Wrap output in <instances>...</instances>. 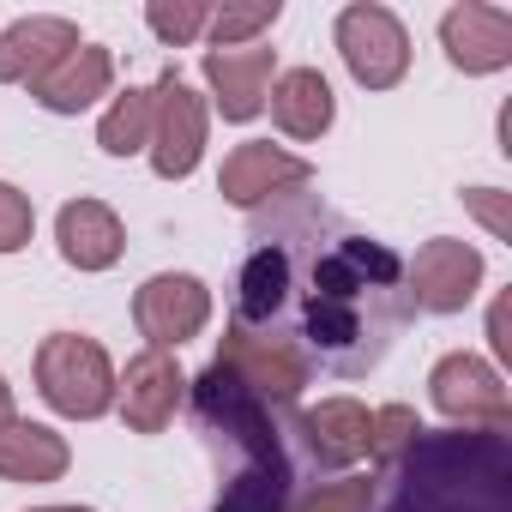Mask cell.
<instances>
[{"instance_id":"obj_5","label":"cell","mask_w":512,"mask_h":512,"mask_svg":"<svg viewBox=\"0 0 512 512\" xmlns=\"http://www.w3.org/2000/svg\"><path fill=\"white\" fill-rule=\"evenodd\" d=\"M338 55H344L356 85L392 91L404 79V67H410V37H404V25L386 7H368V0H362V7L338 13Z\"/></svg>"},{"instance_id":"obj_10","label":"cell","mask_w":512,"mask_h":512,"mask_svg":"<svg viewBox=\"0 0 512 512\" xmlns=\"http://www.w3.org/2000/svg\"><path fill=\"white\" fill-rule=\"evenodd\" d=\"M440 43H446V61L458 73H470V79L500 73V67H512V13L464 0V7H452L440 19Z\"/></svg>"},{"instance_id":"obj_12","label":"cell","mask_w":512,"mask_h":512,"mask_svg":"<svg viewBox=\"0 0 512 512\" xmlns=\"http://www.w3.org/2000/svg\"><path fill=\"white\" fill-rule=\"evenodd\" d=\"M272 73H278V49L247 43V49H211L205 55V85L223 109V121H253L272 97Z\"/></svg>"},{"instance_id":"obj_27","label":"cell","mask_w":512,"mask_h":512,"mask_svg":"<svg viewBox=\"0 0 512 512\" xmlns=\"http://www.w3.org/2000/svg\"><path fill=\"white\" fill-rule=\"evenodd\" d=\"M464 205L488 223V235L512 241V205H506V193H500V187H470V193H464Z\"/></svg>"},{"instance_id":"obj_21","label":"cell","mask_w":512,"mask_h":512,"mask_svg":"<svg viewBox=\"0 0 512 512\" xmlns=\"http://www.w3.org/2000/svg\"><path fill=\"white\" fill-rule=\"evenodd\" d=\"M284 500H290V464H247L223 488L217 512H284Z\"/></svg>"},{"instance_id":"obj_26","label":"cell","mask_w":512,"mask_h":512,"mask_svg":"<svg viewBox=\"0 0 512 512\" xmlns=\"http://www.w3.org/2000/svg\"><path fill=\"white\" fill-rule=\"evenodd\" d=\"M31 229H37L31 199H25L13 181H0V253H19V247L31 241Z\"/></svg>"},{"instance_id":"obj_18","label":"cell","mask_w":512,"mask_h":512,"mask_svg":"<svg viewBox=\"0 0 512 512\" xmlns=\"http://www.w3.org/2000/svg\"><path fill=\"white\" fill-rule=\"evenodd\" d=\"M338 103H332V85L320 67H290L278 85H272V121L290 133V139H320L332 127Z\"/></svg>"},{"instance_id":"obj_20","label":"cell","mask_w":512,"mask_h":512,"mask_svg":"<svg viewBox=\"0 0 512 512\" xmlns=\"http://www.w3.org/2000/svg\"><path fill=\"white\" fill-rule=\"evenodd\" d=\"M97 145L109 151V157H133V151H145L151 145V91H121L115 103H109V115H103V127H97Z\"/></svg>"},{"instance_id":"obj_1","label":"cell","mask_w":512,"mask_h":512,"mask_svg":"<svg viewBox=\"0 0 512 512\" xmlns=\"http://www.w3.org/2000/svg\"><path fill=\"white\" fill-rule=\"evenodd\" d=\"M410 308L416 302L404 284V260L386 241L332 235L326 247H314L308 296H302V338L332 368L344 374L374 368L386 344L398 338V326L410 320Z\"/></svg>"},{"instance_id":"obj_24","label":"cell","mask_w":512,"mask_h":512,"mask_svg":"<svg viewBox=\"0 0 512 512\" xmlns=\"http://www.w3.org/2000/svg\"><path fill=\"white\" fill-rule=\"evenodd\" d=\"M205 19H211V7H199V0H175V7H169V0H151V7H145V25L163 43H175V49L205 37Z\"/></svg>"},{"instance_id":"obj_3","label":"cell","mask_w":512,"mask_h":512,"mask_svg":"<svg viewBox=\"0 0 512 512\" xmlns=\"http://www.w3.org/2000/svg\"><path fill=\"white\" fill-rule=\"evenodd\" d=\"M217 362L253 392V398H278V404H290L302 386H308V374H314V362H308V350L296 344V338H278V332H247V326H229L223 332V350H217Z\"/></svg>"},{"instance_id":"obj_13","label":"cell","mask_w":512,"mask_h":512,"mask_svg":"<svg viewBox=\"0 0 512 512\" xmlns=\"http://www.w3.org/2000/svg\"><path fill=\"white\" fill-rule=\"evenodd\" d=\"M109 85H115V55L97 49V43H79V49H67V55L31 85V97H37L49 115H79V109H91L97 97H109Z\"/></svg>"},{"instance_id":"obj_19","label":"cell","mask_w":512,"mask_h":512,"mask_svg":"<svg viewBox=\"0 0 512 512\" xmlns=\"http://www.w3.org/2000/svg\"><path fill=\"white\" fill-rule=\"evenodd\" d=\"M302 434H308V446H314L320 464L344 470V464H356L368 452V410L356 398H326V404H314L302 416Z\"/></svg>"},{"instance_id":"obj_6","label":"cell","mask_w":512,"mask_h":512,"mask_svg":"<svg viewBox=\"0 0 512 512\" xmlns=\"http://www.w3.org/2000/svg\"><path fill=\"white\" fill-rule=\"evenodd\" d=\"M428 386H434V410L440 416H452L464 428H482V434H506L512 398H506V380L482 356H446V362H434Z\"/></svg>"},{"instance_id":"obj_15","label":"cell","mask_w":512,"mask_h":512,"mask_svg":"<svg viewBox=\"0 0 512 512\" xmlns=\"http://www.w3.org/2000/svg\"><path fill=\"white\" fill-rule=\"evenodd\" d=\"M67 49H79V31L67 19H19L0 31V85H37Z\"/></svg>"},{"instance_id":"obj_30","label":"cell","mask_w":512,"mask_h":512,"mask_svg":"<svg viewBox=\"0 0 512 512\" xmlns=\"http://www.w3.org/2000/svg\"><path fill=\"white\" fill-rule=\"evenodd\" d=\"M37 512H91V506H37Z\"/></svg>"},{"instance_id":"obj_17","label":"cell","mask_w":512,"mask_h":512,"mask_svg":"<svg viewBox=\"0 0 512 512\" xmlns=\"http://www.w3.org/2000/svg\"><path fill=\"white\" fill-rule=\"evenodd\" d=\"M67 464H73V452H67V440L55 428L19 422V416L0 428V476L7 482H61Z\"/></svg>"},{"instance_id":"obj_11","label":"cell","mask_w":512,"mask_h":512,"mask_svg":"<svg viewBox=\"0 0 512 512\" xmlns=\"http://www.w3.org/2000/svg\"><path fill=\"white\" fill-rule=\"evenodd\" d=\"M181 392H187V380L169 350H139L127 362V380H115V398H121V416L133 434H163L181 410Z\"/></svg>"},{"instance_id":"obj_7","label":"cell","mask_w":512,"mask_h":512,"mask_svg":"<svg viewBox=\"0 0 512 512\" xmlns=\"http://www.w3.org/2000/svg\"><path fill=\"white\" fill-rule=\"evenodd\" d=\"M133 320L151 338V350H181L187 338L205 332L211 320V290L193 272H157L145 278V290L133 296Z\"/></svg>"},{"instance_id":"obj_23","label":"cell","mask_w":512,"mask_h":512,"mask_svg":"<svg viewBox=\"0 0 512 512\" xmlns=\"http://www.w3.org/2000/svg\"><path fill=\"white\" fill-rule=\"evenodd\" d=\"M416 440H422V422H416L410 404H386V410L368 416V458L374 464H398Z\"/></svg>"},{"instance_id":"obj_14","label":"cell","mask_w":512,"mask_h":512,"mask_svg":"<svg viewBox=\"0 0 512 512\" xmlns=\"http://www.w3.org/2000/svg\"><path fill=\"white\" fill-rule=\"evenodd\" d=\"M55 241H61V260L79 266V272H109L121 260V217L103 205V199H73L61 205V223H55Z\"/></svg>"},{"instance_id":"obj_25","label":"cell","mask_w":512,"mask_h":512,"mask_svg":"<svg viewBox=\"0 0 512 512\" xmlns=\"http://www.w3.org/2000/svg\"><path fill=\"white\" fill-rule=\"evenodd\" d=\"M368 506H374V482L344 476V482H326V488H314L308 500H296L284 512H368Z\"/></svg>"},{"instance_id":"obj_28","label":"cell","mask_w":512,"mask_h":512,"mask_svg":"<svg viewBox=\"0 0 512 512\" xmlns=\"http://www.w3.org/2000/svg\"><path fill=\"white\" fill-rule=\"evenodd\" d=\"M488 332H494V350H500V356H512V338H506V302H494V320H488Z\"/></svg>"},{"instance_id":"obj_9","label":"cell","mask_w":512,"mask_h":512,"mask_svg":"<svg viewBox=\"0 0 512 512\" xmlns=\"http://www.w3.org/2000/svg\"><path fill=\"white\" fill-rule=\"evenodd\" d=\"M302 181H314V163H302V157L278 151L272 139H247V145H235V151L223 157L217 193H223L235 211H260L272 193L302 187Z\"/></svg>"},{"instance_id":"obj_4","label":"cell","mask_w":512,"mask_h":512,"mask_svg":"<svg viewBox=\"0 0 512 512\" xmlns=\"http://www.w3.org/2000/svg\"><path fill=\"white\" fill-rule=\"evenodd\" d=\"M199 151H205V97L169 67L151 85V169L163 181H181L199 169Z\"/></svg>"},{"instance_id":"obj_8","label":"cell","mask_w":512,"mask_h":512,"mask_svg":"<svg viewBox=\"0 0 512 512\" xmlns=\"http://www.w3.org/2000/svg\"><path fill=\"white\" fill-rule=\"evenodd\" d=\"M404 284H410V302H416V308H428V314H458V308H470L476 290H482V253H476L470 241H458V235H440V241H428L416 260H410Z\"/></svg>"},{"instance_id":"obj_16","label":"cell","mask_w":512,"mask_h":512,"mask_svg":"<svg viewBox=\"0 0 512 512\" xmlns=\"http://www.w3.org/2000/svg\"><path fill=\"white\" fill-rule=\"evenodd\" d=\"M290 290H296V253L278 241H266L253 260L241 266V296H235V326H272L284 308H290Z\"/></svg>"},{"instance_id":"obj_29","label":"cell","mask_w":512,"mask_h":512,"mask_svg":"<svg viewBox=\"0 0 512 512\" xmlns=\"http://www.w3.org/2000/svg\"><path fill=\"white\" fill-rule=\"evenodd\" d=\"M13 422V386H7V374H0V428Z\"/></svg>"},{"instance_id":"obj_22","label":"cell","mask_w":512,"mask_h":512,"mask_svg":"<svg viewBox=\"0 0 512 512\" xmlns=\"http://www.w3.org/2000/svg\"><path fill=\"white\" fill-rule=\"evenodd\" d=\"M278 13H284V0H253V7H217V13L205 19V31H211V43H217V49H247L260 31H272V25H278Z\"/></svg>"},{"instance_id":"obj_2","label":"cell","mask_w":512,"mask_h":512,"mask_svg":"<svg viewBox=\"0 0 512 512\" xmlns=\"http://www.w3.org/2000/svg\"><path fill=\"white\" fill-rule=\"evenodd\" d=\"M37 386H43V398H49L61 416H73V422H97V416L115 404V368H109L103 344L85 338V332H55V338H43V350H37Z\"/></svg>"}]
</instances>
